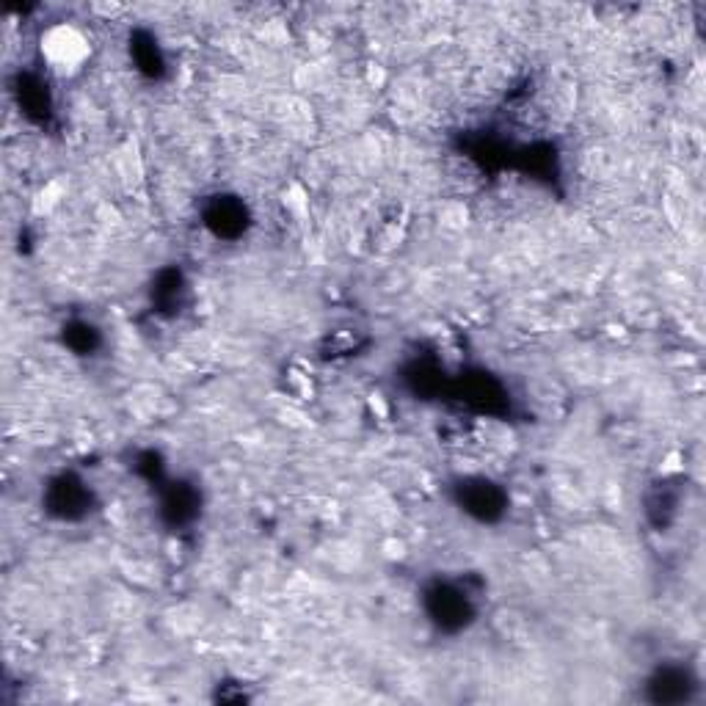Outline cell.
<instances>
[{"mask_svg": "<svg viewBox=\"0 0 706 706\" xmlns=\"http://www.w3.org/2000/svg\"><path fill=\"white\" fill-rule=\"evenodd\" d=\"M89 47L75 31H53L47 39V56L58 69H78V64L86 58Z\"/></svg>", "mask_w": 706, "mask_h": 706, "instance_id": "obj_1", "label": "cell"}]
</instances>
